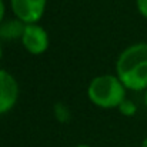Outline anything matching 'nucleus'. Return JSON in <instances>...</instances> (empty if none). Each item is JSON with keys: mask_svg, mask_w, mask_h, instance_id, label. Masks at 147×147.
Masks as SVG:
<instances>
[{"mask_svg": "<svg viewBox=\"0 0 147 147\" xmlns=\"http://www.w3.org/2000/svg\"><path fill=\"white\" fill-rule=\"evenodd\" d=\"M116 74L127 90L142 92L147 89V43L130 45L116 61Z\"/></svg>", "mask_w": 147, "mask_h": 147, "instance_id": "f257e3e1", "label": "nucleus"}, {"mask_svg": "<svg viewBox=\"0 0 147 147\" xmlns=\"http://www.w3.org/2000/svg\"><path fill=\"white\" fill-rule=\"evenodd\" d=\"M127 94V87L117 74H100L87 87L89 100L101 109H117Z\"/></svg>", "mask_w": 147, "mask_h": 147, "instance_id": "f03ea898", "label": "nucleus"}, {"mask_svg": "<svg viewBox=\"0 0 147 147\" xmlns=\"http://www.w3.org/2000/svg\"><path fill=\"white\" fill-rule=\"evenodd\" d=\"M22 45L30 54L39 56L49 49V34L39 23H27L22 34Z\"/></svg>", "mask_w": 147, "mask_h": 147, "instance_id": "7ed1b4c3", "label": "nucleus"}, {"mask_svg": "<svg viewBox=\"0 0 147 147\" xmlns=\"http://www.w3.org/2000/svg\"><path fill=\"white\" fill-rule=\"evenodd\" d=\"M14 17L23 23H39L47 6V0H10Z\"/></svg>", "mask_w": 147, "mask_h": 147, "instance_id": "20e7f679", "label": "nucleus"}, {"mask_svg": "<svg viewBox=\"0 0 147 147\" xmlns=\"http://www.w3.org/2000/svg\"><path fill=\"white\" fill-rule=\"evenodd\" d=\"M19 100V83L11 73L0 69V114L9 113Z\"/></svg>", "mask_w": 147, "mask_h": 147, "instance_id": "39448f33", "label": "nucleus"}, {"mask_svg": "<svg viewBox=\"0 0 147 147\" xmlns=\"http://www.w3.org/2000/svg\"><path fill=\"white\" fill-rule=\"evenodd\" d=\"M26 23H23L20 19H7L0 23V39L3 40H13V39H22L23 30Z\"/></svg>", "mask_w": 147, "mask_h": 147, "instance_id": "423d86ee", "label": "nucleus"}, {"mask_svg": "<svg viewBox=\"0 0 147 147\" xmlns=\"http://www.w3.org/2000/svg\"><path fill=\"white\" fill-rule=\"evenodd\" d=\"M54 117L60 123H67L70 120V117H71L70 109L64 103H56L54 104Z\"/></svg>", "mask_w": 147, "mask_h": 147, "instance_id": "0eeeda50", "label": "nucleus"}, {"mask_svg": "<svg viewBox=\"0 0 147 147\" xmlns=\"http://www.w3.org/2000/svg\"><path fill=\"white\" fill-rule=\"evenodd\" d=\"M119 111L123 114V116H127V117H131V116H134L136 114V111H137V107H136V104L131 101V100H124L119 107Z\"/></svg>", "mask_w": 147, "mask_h": 147, "instance_id": "6e6552de", "label": "nucleus"}, {"mask_svg": "<svg viewBox=\"0 0 147 147\" xmlns=\"http://www.w3.org/2000/svg\"><path fill=\"white\" fill-rule=\"evenodd\" d=\"M136 6H137L139 13L144 19H147V0H136Z\"/></svg>", "mask_w": 147, "mask_h": 147, "instance_id": "1a4fd4ad", "label": "nucleus"}, {"mask_svg": "<svg viewBox=\"0 0 147 147\" xmlns=\"http://www.w3.org/2000/svg\"><path fill=\"white\" fill-rule=\"evenodd\" d=\"M4 14H6V6H4V1L0 0V23L4 20Z\"/></svg>", "mask_w": 147, "mask_h": 147, "instance_id": "9d476101", "label": "nucleus"}, {"mask_svg": "<svg viewBox=\"0 0 147 147\" xmlns=\"http://www.w3.org/2000/svg\"><path fill=\"white\" fill-rule=\"evenodd\" d=\"M3 59V43H1V39H0V61Z\"/></svg>", "mask_w": 147, "mask_h": 147, "instance_id": "9b49d317", "label": "nucleus"}, {"mask_svg": "<svg viewBox=\"0 0 147 147\" xmlns=\"http://www.w3.org/2000/svg\"><path fill=\"white\" fill-rule=\"evenodd\" d=\"M140 147H147V136L144 137V140L142 142V146H140Z\"/></svg>", "mask_w": 147, "mask_h": 147, "instance_id": "f8f14e48", "label": "nucleus"}, {"mask_svg": "<svg viewBox=\"0 0 147 147\" xmlns=\"http://www.w3.org/2000/svg\"><path fill=\"white\" fill-rule=\"evenodd\" d=\"M144 104H146V107H147V89L144 90Z\"/></svg>", "mask_w": 147, "mask_h": 147, "instance_id": "ddd939ff", "label": "nucleus"}, {"mask_svg": "<svg viewBox=\"0 0 147 147\" xmlns=\"http://www.w3.org/2000/svg\"><path fill=\"white\" fill-rule=\"evenodd\" d=\"M74 147H92V146H89V144H77V146H74Z\"/></svg>", "mask_w": 147, "mask_h": 147, "instance_id": "4468645a", "label": "nucleus"}]
</instances>
